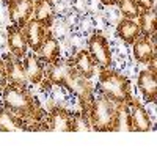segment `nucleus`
<instances>
[{"instance_id":"obj_17","label":"nucleus","mask_w":157,"mask_h":157,"mask_svg":"<svg viewBox=\"0 0 157 157\" xmlns=\"http://www.w3.org/2000/svg\"><path fill=\"white\" fill-rule=\"evenodd\" d=\"M38 57L44 61V64H54L60 60V43L58 39L47 32L46 35V39L43 46L39 47V50L36 52Z\"/></svg>"},{"instance_id":"obj_26","label":"nucleus","mask_w":157,"mask_h":157,"mask_svg":"<svg viewBox=\"0 0 157 157\" xmlns=\"http://www.w3.org/2000/svg\"><path fill=\"white\" fill-rule=\"evenodd\" d=\"M2 2H6V0H2Z\"/></svg>"},{"instance_id":"obj_8","label":"nucleus","mask_w":157,"mask_h":157,"mask_svg":"<svg viewBox=\"0 0 157 157\" xmlns=\"http://www.w3.org/2000/svg\"><path fill=\"white\" fill-rule=\"evenodd\" d=\"M33 3L35 0H6V11L11 24L24 29L33 17Z\"/></svg>"},{"instance_id":"obj_21","label":"nucleus","mask_w":157,"mask_h":157,"mask_svg":"<svg viewBox=\"0 0 157 157\" xmlns=\"http://www.w3.org/2000/svg\"><path fill=\"white\" fill-rule=\"evenodd\" d=\"M137 24L140 27V33L145 36H151L155 33V8L141 11L140 16L137 17Z\"/></svg>"},{"instance_id":"obj_23","label":"nucleus","mask_w":157,"mask_h":157,"mask_svg":"<svg viewBox=\"0 0 157 157\" xmlns=\"http://www.w3.org/2000/svg\"><path fill=\"white\" fill-rule=\"evenodd\" d=\"M6 83H8V77H6V71H5V63L0 58V93L3 91Z\"/></svg>"},{"instance_id":"obj_7","label":"nucleus","mask_w":157,"mask_h":157,"mask_svg":"<svg viewBox=\"0 0 157 157\" xmlns=\"http://www.w3.org/2000/svg\"><path fill=\"white\" fill-rule=\"evenodd\" d=\"M137 86L146 102L155 104L157 102V74H155V61L149 63L146 69L138 74Z\"/></svg>"},{"instance_id":"obj_19","label":"nucleus","mask_w":157,"mask_h":157,"mask_svg":"<svg viewBox=\"0 0 157 157\" xmlns=\"http://www.w3.org/2000/svg\"><path fill=\"white\" fill-rule=\"evenodd\" d=\"M116 35H118V38H121L126 44L132 46L134 41L141 33H140V27H138L137 21L126 19L124 17V19H121L120 22H118V25H116Z\"/></svg>"},{"instance_id":"obj_25","label":"nucleus","mask_w":157,"mask_h":157,"mask_svg":"<svg viewBox=\"0 0 157 157\" xmlns=\"http://www.w3.org/2000/svg\"><path fill=\"white\" fill-rule=\"evenodd\" d=\"M99 2L104 5V6H113L118 3V0H99Z\"/></svg>"},{"instance_id":"obj_24","label":"nucleus","mask_w":157,"mask_h":157,"mask_svg":"<svg viewBox=\"0 0 157 157\" xmlns=\"http://www.w3.org/2000/svg\"><path fill=\"white\" fill-rule=\"evenodd\" d=\"M140 11H146V10H151L154 8V0H135Z\"/></svg>"},{"instance_id":"obj_13","label":"nucleus","mask_w":157,"mask_h":157,"mask_svg":"<svg viewBox=\"0 0 157 157\" xmlns=\"http://www.w3.org/2000/svg\"><path fill=\"white\" fill-rule=\"evenodd\" d=\"M3 63H5V71H6L8 82L16 83L19 86H27L29 80H27V77H25L24 64H22L21 58L14 57L13 54H8L3 58Z\"/></svg>"},{"instance_id":"obj_15","label":"nucleus","mask_w":157,"mask_h":157,"mask_svg":"<svg viewBox=\"0 0 157 157\" xmlns=\"http://www.w3.org/2000/svg\"><path fill=\"white\" fill-rule=\"evenodd\" d=\"M25 32V38H27V46L30 50H33L35 54L39 50V47L43 46L46 35H47V29L44 25H41L39 22H36L35 19H30L27 22V25L24 27Z\"/></svg>"},{"instance_id":"obj_9","label":"nucleus","mask_w":157,"mask_h":157,"mask_svg":"<svg viewBox=\"0 0 157 157\" xmlns=\"http://www.w3.org/2000/svg\"><path fill=\"white\" fill-rule=\"evenodd\" d=\"M132 54L137 63L149 64L155 61V33L151 36L140 35L132 44Z\"/></svg>"},{"instance_id":"obj_12","label":"nucleus","mask_w":157,"mask_h":157,"mask_svg":"<svg viewBox=\"0 0 157 157\" xmlns=\"http://www.w3.org/2000/svg\"><path fill=\"white\" fill-rule=\"evenodd\" d=\"M25 77L32 85H39V82L46 77V64L38 57V54H27L22 58Z\"/></svg>"},{"instance_id":"obj_4","label":"nucleus","mask_w":157,"mask_h":157,"mask_svg":"<svg viewBox=\"0 0 157 157\" xmlns=\"http://www.w3.org/2000/svg\"><path fill=\"white\" fill-rule=\"evenodd\" d=\"M90 129L96 132H115V116H116V105L102 93L93 96L86 112Z\"/></svg>"},{"instance_id":"obj_22","label":"nucleus","mask_w":157,"mask_h":157,"mask_svg":"<svg viewBox=\"0 0 157 157\" xmlns=\"http://www.w3.org/2000/svg\"><path fill=\"white\" fill-rule=\"evenodd\" d=\"M116 5H118V8H120V11H121V14L126 19L137 21V17L140 16V13H141L135 0H118Z\"/></svg>"},{"instance_id":"obj_1","label":"nucleus","mask_w":157,"mask_h":157,"mask_svg":"<svg viewBox=\"0 0 157 157\" xmlns=\"http://www.w3.org/2000/svg\"><path fill=\"white\" fill-rule=\"evenodd\" d=\"M2 105L29 124L33 130H46V112L41 109L36 98L27 90L8 82L2 91Z\"/></svg>"},{"instance_id":"obj_16","label":"nucleus","mask_w":157,"mask_h":157,"mask_svg":"<svg viewBox=\"0 0 157 157\" xmlns=\"http://www.w3.org/2000/svg\"><path fill=\"white\" fill-rule=\"evenodd\" d=\"M55 17V5L54 0H35L33 3V17L36 22L49 29Z\"/></svg>"},{"instance_id":"obj_6","label":"nucleus","mask_w":157,"mask_h":157,"mask_svg":"<svg viewBox=\"0 0 157 157\" xmlns=\"http://www.w3.org/2000/svg\"><path fill=\"white\" fill-rule=\"evenodd\" d=\"M91 58L94 60L96 66L99 68H110L112 66V50L107 38L102 33H93L88 38V49Z\"/></svg>"},{"instance_id":"obj_14","label":"nucleus","mask_w":157,"mask_h":157,"mask_svg":"<svg viewBox=\"0 0 157 157\" xmlns=\"http://www.w3.org/2000/svg\"><path fill=\"white\" fill-rule=\"evenodd\" d=\"M0 132H32L29 124L13 112L0 107Z\"/></svg>"},{"instance_id":"obj_20","label":"nucleus","mask_w":157,"mask_h":157,"mask_svg":"<svg viewBox=\"0 0 157 157\" xmlns=\"http://www.w3.org/2000/svg\"><path fill=\"white\" fill-rule=\"evenodd\" d=\"M115 132H134L129 105H126V104H118V105H116Z\"/></svg>"},{"instance_id":"obj_10","label":"nucleus","mask_w":157,"mask_h":157,"mask_svg":"<svg viewBox=\"0 0 157 157\" xmlns=\"http://www.w3.org/2000/svg\"><path fill=\"white\" fill-rule=\"evenodd\" d=\"M6 44H8V50L10 54H13L17 58H24L27 55V38H25V32L19 25L11 24L6 27Z\"/></svg>"},{"instance_id":"obj_3","label":"nucleus","mask_w":157,"mask_h":157,"mask_svg":"<svg viewBox=\"0 0 157 157\" xmlns=\"http://www.w3.org/2000/svg\"><path fill=\"white\" fill-rule=\"evenodd\" d=\"M99 88L104 96H107L115 105L118 104H126L134 99L132 96V88H130L129 78L110 68H101L99 71Z\"/></svg>"},{"instance_id":"obj_18","label":"nucleus","mask_w":157,"mask_h":157,"mask_svg":"<svg viewBox=\"0 0 157 157\" xmlns=\"http://www.w3.org/2000/svg\"><path fill=\"white\" fill-rule=\"evenodd\" d=\"M71 63H72L74 69L85 78H91L96 74V63H94L93 58H91L90 52L85 50V49L78 50L77 54L71 58Z\"/></svg>"},{"instance_id":"obj_2","label":"nucleus","mask_w":157,"mask_h":157,"mask_svg":"<svg viewBox=\"0 0 157 157\" xmlns=\"http://www.w3.org/2000/svg\"><path fill=\"white\" fill-rule=\"evenodd\" d=\"M46 77L52 82V85L66 88L68 91L74 93L78 99V104H80V112L82 113L88 112L90 104L94 96L93 94V85H91L90 78L82 77L74 69L71 58L66 61L58 60L54 64H47Z\"/></svg>"},{"instance_id":"obj_11","label":"nucleus","mask_w":157,"mask_h":157,"mask_svg":"<svg viewBox=\"0 0 157 157\" xmlns=\"http://www.w3.org/2000/svg\"><path fill=\"white\" fill-rule=\"evenodd\" d=\"M129 112H130L134 132H149V130H152L151 116L140 101H137L135 98L130 101L129 102Z\"/></svg>"},{"instance_id":"obj_5","label":"nucleus","mask_w":157,"mask_h":157,"mask_svg":"<svg viewBox=\"0 0 157 157\" xmlns=\"http://www.w3.org/2000/svg\"><path fill=\"white\" fill-rule=\"evenodd\" d=\"M46 130H57V132H75V113L63 109L60 105L50 107L46 112Z\"/></svg>"}]
</instances>
